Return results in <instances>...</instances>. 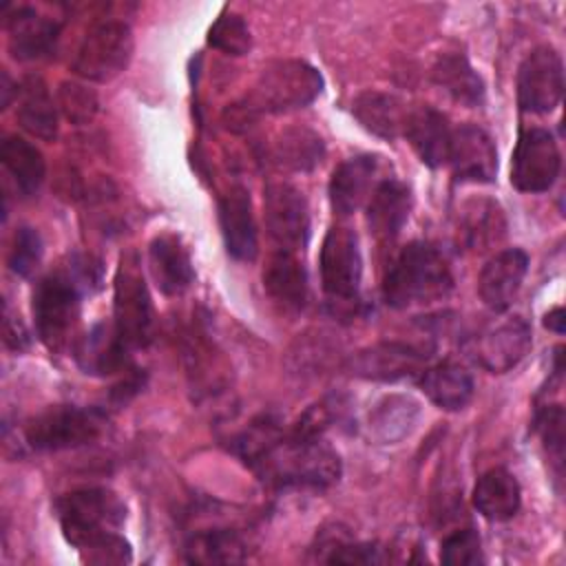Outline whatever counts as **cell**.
<instances>
[{
	"label": "cell",
	"instance_id": "obj_19",
	"mask_svg": "<svg viewBox=\"0 0 566 566\" xmlns=\"http://www.w3.org/2000/svg\"><path fill=\"white\" fill-rule=\"evenodd\" d=\"M528 270V254L520 248H506L491 256L478 279V292L493 312H504L517 296Z\"/></svg>",
	"mask_w": 566,
	"mask_h": 566
},
{
	"label": "cell",
	"instance_id": "obj_1",
	"mask_svg": "<svg viewBox=\"0 0 566 566\" xmlns=\"http://www.w3.org/2000/svg\"><path fill=\"white\" fill-rule=\"evenodd\" d=\"M55 515L64 539L93 564H128L130 544L119 535L126 504L104 486H86L55 500Z\"/></svg>",
	"mask_w": 566,
	"mask_h": 566
},
{
	"label": "cell",
	"instance_id": "obj_34",
	"mask_svg": "<svg viewBox=\"0 0 566 566\" xmlns=\"http://www.w3.org/2000/svg\"><path fill=\"white\" fill-rule=\"evenodd\" d=\"M420 405L409 396H385L369 413V433L380 442H398L409 436Z\"/></svg>",
	"mask_w": 566,
	"mask_h": 566
},
{
	"label": "cell",
	"instance_id": "obj_36",
	"mask_svg": "<svg viewBox=\"0 0 566 566\" xmlns=\"http://www.w3.org/2000/svg\"><path fill=\"white\" fill-rule=\"evenodd\" d=\"M321 551H327L318 559L327 564H382L387 562L385 551L371 542H349L343 537H327L321 544Z\"/></svg>",
	"mask_w": 566,
	"mask_h": 566
},
{
	"label": "cell",
	"instance_id": "obj_2",
	"mask_svg": "<svg viewBox=\"0 0 566 566\" xmlns=\"http://www.w3.org/2000/svg\"><path fill=\"white\" fill-rule=\"evenodd\" d=\"M259 480L272 489L325 491L340 480L338 453L323 436L281 429L256 455L248 460Z\"/></svg>",
	"mask_w": 566,
	"mask_h": 566
},
{
	"label": "cell",
	"instance_id": "obj_35",
	"mask_svg": "<svg viewBox=\"0 0 566 566\" xmlns=\"http://www.w3.org/2000/svg\"><path fill=\"white\" fill-rule=\"evenodd\" d=\"M208 44L226 55H245L252 49V33L239 13H221L208 29Z\"/></svg>",
	"mask_w": 566,
	"mask_h": 566
},
{
	"label": "cell",
	"instance_id": "obj_17",
	"mask_svg": "<svg viewBox=\"0 0 566 566\" xmlns=\"http://www.w3.org/2000/svg\"><path fill=\"white\" fill-rule=\"evenodd\" d=\"M219 226L226 250L237 261H254L259 252L252 199L245 186L237 184L219 199Z\"/></svg>",
	"mask_w": 566,
	"mask_h": 566
},
{
	"label": "cell",
	"instance_id": "obj_4",
	"mask_svg": "<svg viewBox=\"0 0 566 566\" xmlns=\"http://www.w3.org/2000/svg\"><path fill=\"white\" fill-rule=\"evenodd\" d=\"M323 91L321 73L303 60H276L268 64L252 88L226 108L230 130H245L259 115H274L312 104Z\"/></svg>",
	"mask_w": 566,
	"mask_h": 566
},
{
	"label": "cell",
	"instance_id": "obj_29",
	"mask_svg": "<svg viewBox=\"0 0 566 566\" xmlns=\"http://www.w3.org/2000/svg\"><path fill=\"white\" fill-rule=\"evenodd\" d=\"M352 113L358 119V124L371 135L382 139H396L405 133L409 108H405V104L394 95L365 91L354 99Z\"/></svg>",
	"mask_w": 566,
	"mask_h": 566
},
{
	"label": "cell",
	"instance_id": "obj_13",
	"mask_svg": "<svg viewBox=\"0 0 566 566\" xmlns=\"http://www.w3.org/2000/svg\"><path fill=\"white\" fill-rule=\"evenodd\" d=\"M429 363V352L402 340H380L349 358V371L365 380L394 382L420 376Z\"/></svg>",
	"mask_w": 566,
	"mask_h": 566
},
{
	"label": "cell",
	"instance_id": "obj_23",
	"mask_svg": "<svg viewBox=\"0 0 566 566\" xmlns=\"http://www.w3.org/2000/svg\"><path fill=\"white\" fill-rule=\"evenodd\" d=\"M451 133L453 128L449 126L447 115H442L433 106H416L409 108L402 135L409 139L422 164H427L429 168H440L447 164L449 157Z\"/></svg>",
	"mask_w": 566,
	"mask_h": 566
},
{
	"label": "cell",
	"instance_id": "obj_33",
	"mask_svg": "<svg viewBox=\"0 0 566 566\" xmlns=\"http://www.w3.org/2000/svg\"><path fill=\"white\" fill-rule=\"evenodd\" d=\"M184 553L190 564H234L245 559V542L232 528H203L188 537Z\"/></svg>",
	"mask_w": 566,
	"mask_h": 566
},
{
	"label": "cell",
	"instance_id": "obj_42",
	"mask_svg": "<svg viewBox=\"0 0 566 566\" xmlns=\"http://www.w3.org/2000/svg\"><path fill=\"white\" fill-rule=\"evenodd\" d=\"M544 325H546L548 329L562 334V332H564V310H562V307L551 310V312L546 314V318H544Z\"/></svg>",
	"mask_w": 566,
	"mask_h": 566
},
{
	"label": "cell",
	"instance_id": "obj_9",
	"mask_svg": "<svg viewBox=\"0 0 566 566\" xmlns=\"http://www.w3.org/2000/svg\"><path fill=\"white\" fill-rule=\"evenodd\" d=\"M133 57V31L124 20L104 18L95 22L82 38L73 73L91 82H111L117 77Z\"/></svg>",
	"mask_w": 566,
	"mask_h": 566
},
{
	"label": "cell",
	"instance_id": "obj_15",
	"mask_svg": "<svg viewBox=\"0 0 566 566\" xmlns=\"http://www.w3.org/2000/svg\"><path fill=\"white\" fill-rule=\"evenodd\" d=\"M447 164L458 181L491 184L497 172V150L491 135L475 124L453 128Z\"/></svg>",
	"mask_w": 566,
	"mask_h": 566
},
{
	"label": "cell",
	"instance_id": "obj_25",
	"mask_svg": "<svg viewBox=\"0 0 566 566\" xmlns=\"http://www.w3.org/2000/svg\"><path fill=\"white\" fill-rule=\"evenodd\" d=\"M411 203L413 197L409 186L394 177H385L365 203L369 230L378 239H394L409 219Z\"/></svg>",
	"mask_w": 566,
	"mask_h": 566
},
{
	"label": "cell",
	"instance_id": "obj_12",
	"mask_svg": "<svg viewBox=\"0 0 566 566\" xmlns=\"http://www.w3.org/2000/svg\"><path fill=\"white\" fill-rule=\"evenodd\" d=\"M564 93V64L553 46L533 49L517 69V104L524 113H551Z\"/></svg>",
	"mask_w": 566,
	"mask_h": 566
},
{
	"label": "cell",
	"instance_id": "obj_22",
	"mask_svg": "<svg viewBox=\"0 0 566 566\" xmlns=\"http://www.w3.org/2000/svg\"><path fill=\"white\" fill-rule=\"evenodd\" d=\"M128 347L119 338L115 325H93L73 347V356L84 374L111 376L128 367Z\"/></svg>",
	"mask_w": 566,
	"mask_h": 566
},
{
	"label": "cell",
	"instance_id": "obj_11",
	"mask_svg": "<svg viewBox=\"0 0 566 566\" xmlns=\"http://www.w3.org/2000/svg\"><path fill=\"white\" fill-rule=\"evenodd\" d=\"M263 219L272 241L298 252L310 237V208L303 192L287 181H268L263 188Z\"/></svg>",
	"mask_w": 566,
	"mask_h": 566
},
{
	"label": "cell",
	"instance_id": "obj_24",
	"mask_svg": "<svg viewBox=\"0 0 566 566\" xmlns=\"http://www.w3.org/2000/svg\"><path fill=\"white\" fill-rule=\"evenodd\" d=\"M18 124L42 142L57 137V106L46 82L40 75H24L18 84Z\"/></svg>",
	"mask_w": 566,
	"mask_h": 566
},
{
	"label": "cell",
	"instance_id": "obj_10",
	"mask_svg": "<svg viewBox=\"0 0 566 566\" xmlns=\"http://www.w3.org/2000/svg\"><path fill=\"white\" fill-rule=\"evenodd\" d=\"M562 170V153L555 137L546 128H524L517 137L513 161H511V184L520 192H546Z\"/></svg>",
	"mask_w": 566,
	"mask_h": 566
},
{
	"label": "cell",
	"instance_id": "obj_14",
	"mask_svg": "<svg viewBox=\"0 0 566 566\" xmlns=\"http://www.w3.org/2000/svg\"><path fill=\"white\" fill-rule=\"evenodd\" d=\"M382 168V157L371 153H363L338 164L329 179L332 210L340 217H347L365 206L376 186L385 179Z\"/></svg>",
	"mask_w": 566,
	"mask_h": 566
},
{
	"label": "cell",
	"instance_id": "obj_27",
	"mask_svg": "<svg viewBox=\"0 0 566 566\" xmlns=\"http://www.w3.org/2000/svg\"><path fill=\"white\" fill-rule=\"evenodd\" d=\"M424 396L444 411H458L473 398V378L455 360H442L438 365H427L418 378Z\"/></svg>",
	"mask_w": 566,
	"mask_h": 566
},
{
	"label": "cell",
	"instance_id": "obj_7",
	"mask_svg": "<svg viewBox=\"0 0 566 566\" xmlns=\"http://www.w3.org/2000/svg\"><path fill=\"white\" fill-rule=\"evenodd\" d=\"M321 287L334 314L352 312L358 305L363 283V254L358 237L345 226L327 230L321 248Z\"/></svg>",
	"mask_w": 566,
	"mask_h": 566
},
{
	"label": "cell",
	"instance_id": "obj_5",
	"mask_svg": "<svg viewBox=\"0 0 566 566\" xmlns=\"http://www.w3.org/2000/svg\"><path fill=\"white\" fill-rule=\"evenodd\" d=\"M451 290V268L444 254L427 241L407 243L382 279V298L396 310L440 301Z\"/></svg>",
	"mask_w": 566,
	"mask_h": 566
},
{
	"label": "cell",
	"instance_id": "obj_31",
	"mask_svg": "<svg viewBox=\"0 0 566 566\" xmlns=\"http://www.w3.org/2000/svg\"><path fill=\"white\" fill-rule=\"evenodd\" d=\"M0 161L22 197H33L40 190L46 175V164L40 148H35L31 142L18 135L4 137L0 146Z\"/></svg>",
	"mask_w": 566,
	"mask_h": 566
},
{
	"label": "cell",
	"instance_id": "obj_43",
	"mask_svg": "<svg viewBox=\"0 0 566 566\" xmlns=\"http://www.w3.org/2000/svg\"><path fill=\"white\" fill-rule=\"evenodd\" d=\"M13 95H18V84H13L9 73L2 71V108H7L11 104Z\"/></svg>",
	"mask_w": 566,
	"mask_h": 566
},
{
	"label": "cell",
	"instance_id": "obj_6",
	"mask_svg": "<svg viewBox=\"0 0 566 566\" xmlns=\"http://www.w3.org/2000/svg\"><path fill=\"white\" fill-rule=\"evenodd\" d=\"M113 325L128 349H144L155 336V307L135 252L119 259L113 290Z\"/></svg>",
	"mask_w": 566,
	"mask_h": 566
},
{
	"label": "cell",
	"instance_id": "obj_30",
	"mask_svg": "<svg viewBox=\"0 0 566 566\" xmlns=\"http://www.w3.org/2000/svg\"><path fill=\"white\" fill-rule=\"evenodd\" d=\"M431 77L458 104L473 108L484 99V82L462 53H442L431 69Z\"/></svg>",
	"mask_w": 566,
	"mask_h": 566
},
{
	"label": "cell",
	"instance_id": "obj_40",
	"mask_svg": "<svg viewBox=\"0 0 566 566\" xmlns=\"http://www.w3.org/2000/svg\"><path fill=\"white\" fill-rule=\"evenodd\" d=\"M535 429L548 451V458L555 462L557 475H562L564 464V409L562 405H546L535 416Z\"/></svg>",
	"mask_w": 566,
	"mask_h": 566
},
{
	"label": "cell",
	"instance_id": "obj_18",
	"mask_svg": "<svg viewBox=\"0 0 566 566\" xmlns=\"http://www.w3.org/2000/svg\"><path fill=\"white\" fill-rule=\"evenodd\" d=\"M9 53L20 62L46 57L55 51L60 38V24L46 15H40L31 7L11 9L4 13Z\"/></svg>",
	"mask_w": 566,
	"mask_h": 566
},
{
	"label": "cell",
	"instance_id": "obj_21",
	"mask_svg": "<svg viewBox=\"0 0 566 566\" xmlns=\"http://www.w3.org/2000/svg\"><path fill=\"white\" fill-rule=\"evenodd\" d=\"M263 287L268 296L287 312H301L307 303L310 285L303 261L296 252L276 248L263 268Z\"/></svg>",
	"mask_w": 566,
	"mask_h": 566
},
{
	"label": "cell",
	"instance_id": "obj_28",
	"mask_svg": "<svg viewBox=\"0 0 566 566\" xmlns=\"http://www.w3.org/2000/svg\"><path fill=\"white\" fill-rule=\"evenodd\" d=\"M522 491L511 471L493 467L473 486V506L489 522H506L520 511Z\"/></svg>",
	"mask_w": 566,
	"mask_h": 566
},
{
	"label": "cell",
	"instance_id": "obj_3",
	"mask_svg": "<svg viewBox=\"0 0 566 566\" xmlns=\"http://www.w3.org/2000/svg\"><path fill=\"white\" fill-rule=\"evenodd\" d=\"M99 283V265L91 256H73L69 265L44 274L33 290V321L51 352L69 347L82 307V294Z\"/></svg>",
	"mask_w": 566,
	"mask_h": 566
},
{
	"label": "cell",
	"instance_id": "obj_41",
	"mask_svg": "<svg viewBox=\"0 0 566 566\" xmlns=\"http://www.w3.org/2000/svg\"><path fill=\"white\" fill-rule=\"evenodd\" d=\"M4 345L13 352H22L29 345V334L20 321V316H11L9 305H4Z\"/></svg>",
	"mask_w": 566,
	"mask_h": 566
},
{
	"label": "cell",
	"instance_id": "obj_37",
	"mask_svg": "<svg viewBox=\"0 0 566 566\" xmlns=\"http://www.w3.org/2000/svg\"><path fill=\"white\" fill-rule=\"evenodd\" d=\"M57 106L71 124H88L97 115L99 102L95 91L82 82L64 80L57 88Z\"/></svg>",
	"mask_w": 566,
	"mask_h": 566
},
{
	"label": "cell",
	"instance_id": "obj_38",
	"mask_svg": "<svg viewBox=\"0 0 566 566\" xmlns=\"http://www.w3.org/2000/svg\"><path fill=\"white\" fill-rule=\"evenodd\" d=\"M42 259V237L35 228L31 226H20L13 234L11 248H9V256H7V265L13 274L27 279L35 272V268L40 265Z\"/></svg>",
	"mask_w": 566,
	"mask_h": 566
},
{
	"label": "cell",
	"instance_id": "obj_8",
	"mask_svg": "<svg viewBox=\"0 0 566 566\" xmlns=\"http://www.w3.org/2000/svg\"><path fill=\"white\" fill-rule=\"evenodd\" d=\"M106 418L95 407L53 405L24 424V440L33 451H64L93 442L104 431Z\"/></svg>",
	"mask_w": 566,
	"mask_h": 566
},
{
	"label": "cell",
	"instance_id": "obj_32",
	"mask_svg": "<svg viewBox=\"0 0 566 566\" xmlns=\"http://www.w3.org/2000/svg\"><path fill=\"white\" fill-rule=\"evenodd\" d=\"M325 155L323 139L303 126L285 128L272 144V159L290 172H307L321 164Z\"/></svg>",
	"mask_w": 566,
	"mask_h": 566
},
{
	"label": "cell",
	"instance_id": "obj_39",
	"mask_svg": "<svg viewBox=\"0 0 566 566\" xmlns=\"http://www.w3.org/2000/svg\"><path fill=\"white\" fill-rule=\"evenodd\" d=\"M440 562L449 566H475L484 562L482 539L475 528H458L440 544Z\"/></svg>",
	"mask_w": 566,
	"mask_h": 566
},
{
	"label": "cell",
	"instance_id": "obj_16",
	"mask_svg": "<svg viewBox=\"0 0 566 566\" xmlns=\"http://www.w3.org/2000/svg\"><path fill=\"white\" fill-rule=\"evenodd\" d=\"M531 345L528 323L522 316H511L475 338L473 358L491 374H506L531 352Z\"/></svg>",
	"mask_w": 566,
	"mask_h": 566
},
{
	"label": "cell",
	"instance_id": "obj_20",
	"mask_svg": "<svg viewBox=\"0 0 566 566\" xmlns=\"http://www.w3.org/2000/svg\"><path fill=\"white\" fill-rule=\"evenodd\" d=\"M148 268L155 285L166 296L184 294L195 281V268L181 239L172 232L157 234L148 245Z\"/></svg>",
	"mask_w": 566,
	"mask_h": 566
},
{
	"label": "cell",
	"instance_id": "obj_26",
	"mask_svg": "<svg viewBox=\"0 0 566 566\" xmlns=\"http://www.w3.org/2000/svg\"><path fill=\"white\" fill-rule=\"evenodd\" d=\"M506 230V219L497 201L480 197V199H469L462 203L458 212V241L473 250L482 252L497 243L504 237Z\"/></svg>",
	"mask_w": 566,
	"mask_h": 566
}]
</instances>
